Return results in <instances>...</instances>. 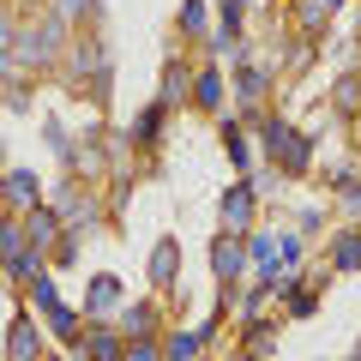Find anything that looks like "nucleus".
I'll use <instances>...</instances> for the list:
<instances>
[{"label":"nucleus","mask_w":361,"mask_h":361,"mask_svg":"<svg viewBox=\"0 0 361 361\" xmlns=\"http://www.w3.org/2000/svg\"><path fill=\"white\" fill-rule=\"evenodd\" d=\"M61 49H66V18L61 13H42L37 25H18L13 66H18V73H37V66H49Z\"/></svg>","instance_id":"obj_1"},{"label":"nucleus","mask_w":361,"mask_h":361,"mask_svg":"<svg viewBox=\"0 0 361 361\" xmlns=\"http://www.w3.org/2000/svg\"><path fill=\"white\" fill-rule=\"evenodd\" d=\"M259 133H265L271 163H283V175H301V169H307V157H313V139H307V133L283 127V121H259Z\"/></svg>","instance_id":"obj_2"},{"label":"nucleus","mask_w":361,"mask_h":361,"mask_svg":"<svg viewBox=\"0 0 361 361\" xmlns=\"http://www.w3.org/2000/svg\"><path fill=\"white\" fill-rule=\"evenodd\" d=\"M25 235H30V247L49 253V259L66 247V223H61V211H54V205H30L25 211Z\"/></svg>","instance_id":"obj_3"},{"label":"nucleus","mask_w":361,"mask_h":361,"mask_svg":"<svg viewBox=\"0 0 361 361\" xmlns=\"http://www.w3.org/2000/svg\"><path fill=\"white\" fill-rule=\"evenodd\" d=\"M30 295H37V307L49 313L54 337H78V313H73V307H66V301H61V289L49 283V271H37V277H30Z\"/></svg>","instance_id":"obj_4"},{"label":"nucleus","mask_w":361,"mask_h":361,"mask_svg":"<svg viewBox=\"0 0 361 361\" xmlns=\"http://www.w3.org/2000/svg\"><path fill=\"white\" fill-rule=\"evenodd\" d=\"M66 61H73V78H78V85H85V73H90V90H97V97L109 90V49H103L97 37H90V42H78V49L66 54Z\"/></svg>","instance_id":"obj_5"},{"label":"nucleus","mask_w":361,"mask_h":361,"mask_svg":"<svg viewBox=\"0 0 361 361\" xmlns=\"http://www.w3.org/2000/svg\"><path fill=\"white\" fill-rule=\"evenodd\" d=\"M61 223L66 229H97V223H103V205H97V199L90 193H78V187H61Z\"/></svg>","instance_id":"obj_6"},{"label":"nucleus","mask_w":361,"mask_h":361,"mask_svg":"<svg viewBox=\"0 0 361 361\" xmlns=\"http://www.w3.org/2000/svg\"><path fill=\"white\" fill-rule=\"evenodd\" d=\"M211 271H217V283H235L247 271V247L241 235H217V247H211Z\"/></svg>","instance_id":"obj_7"},{"label":"nucleus","mask_w":361,"mask_h":361,"mask_svg":"<svg viewBox=\"0 0 361 361\" xmlns=\"http://www.w3.org/2000/svg\"><path fill=\"white\" fill-rule=\"evenodd\" d=\"M6 355H13V361H37L42 355V331H37L30 313H18V319L6 325Z\"/></svg>","instance_id":"obj_8"},{"label":"nucleus","mask_w":361,"mask_h":361,"mask_svg":"<svg viewBox=\"0 0 361 361\" xmlns=\"http://www.w3.org/2000/svg\"><path fill=\"white\" fill-rule=\"evenodd\" d=\"M73 343H78V361H121V355H127L121 331H103V325L85 331V337H73Z\"/></svg>","instance_id":"obj_9"},{"label":"nucleus","mask_w":361,"mask_h":361,"mask_svg":"<svg viewBox=\"0 0 361 361\" xmlns=\"http://www.w3.org/2000/svg\"><path fill=\"white\" fill-rule=\"evenodd\" d=\"M247 223H253V187H229V199H223V235H247Z\"/></svg>","instance_id":"obj_10"},{"label":"nucleus","mask_w":361,"mask_h":361,"mask_svg":"<svg viewBox=\"0 0 361 361\" xmlns=\"http://www.w3.org/2000/svg\"><path fill=\"white\" fill-rule=\"evenodd\" d=\"M0 199H6V205H18V211H30V205H42V187H37V175H30V169H13V175L0 180Z\"/></svg>","instance_id":"obj_11"},{"label":"nucleus","mask_w":361,"mask_h":361,"mask_svg":"<svg viewBox=\"0 0 361 361\" xmlns=\"http://www.w3.org/2000/svg\"><path fill=\"white\" fill-rule=\"evenodd\" d=\"M115 301H121V283H115V277H90V283H85V313H90V319L115 313Z\"/></svg>","instance_id":"obj_12"},{"label":"nucleus","mask_w":361,"mask_h":361,"mask_svg":"<svg viewBox=\"0 0 361 361\" xmlns=\"http://www.w3.org/2000/svg\"><path fill=\"white\" fill-rule=\"evenodd\" d=\"M175 271H180V247L175 241H157L151 247V283L169 289V283H175Z\"/></svg>","instance_id":"obj_13"},{"label":"nucleus","mask_w":361,"mask_h":361,"mask_svg":"<svg viewBox=\"0 0 361 361\" xmlns=\"http://www.w3.org/2000/svg\"><path fill=\"white\" fill-rule=\"evenodd\" d=\"M163 115H169V103H163V97H157V103L145 109L139 121H133V133H127V145H151L157 133H163Z\"/></svg>","instance_id":"obj_14"},{"label":"nucleus","mask_w":361,"mask_h":361,"mask_svg":"<svg viewBox=\"0 0 361 361\" xmlns=\"http://www.w3.org/2000/svg\"><path fill=\"white\" fill-rule=\"evenodd\" d=\"M199 343H205V331H169L163 337V361H193Z\"/></svg>","instance_id":"obj_15"},{"label":"nucleus","mask_w":361,"mask_h":361,"mask_svg":"<svg viewBox=\"0 0 361 361\" xmlns=\"http://www.w3.org/2000/svg\"><path fill=\"white\" fill-rule=\"evenodd\" d=\"M187 90H193V73H187V66H180V61H169V66H163V103L175 109L180 97H187Z\"/></svg>","instance_id":"obj_16"},{"label":"nucleus","mask_w":361,"mask_h":361,"mask_svg":"<svg viewBox=\"0 0 361 361\" xmlns=\"http://www.w3.org/2000/svg\"><path fill=\"white\" fill-rule=\"evenodd\" d=\"M235 78H241V103H247V109H253L259 97H265V85H271L265 66H247V61H235Z\"/></svg>","instance_id":"obj_17"},{"label":"nucleus","mask_w":361,"mask_h":361,"mask_svg":"<svg viewBox=\"0 0 361 361\" xmlns=\"http://www.w3.org/2000/svg\"><path fill=\"white\" fill-rule=\"evenodd\" d=\"M193 103L199 109H217L223 103V73H217V66H205V73L193 78Z\"/></svg>","instance_id":"obj_18"},{"label":"nucleus","mask_w":361,"mask_h":361,"mask_svg":"<svg viewBox=\"0 0 361 361\" xmlns=\"http://www.w3.org/2000/svg\"><path fill=\"white\" fill-rule=\"evenodd\" d=\"M331 265H337V271H361V235H337Z\"/></svg>","instance_id":"obj_19"},{"label":"nucleus","mask_w":361,"mask_h":361,"mask_svg":"<svg viewBox=\"0 0 361 361\" xmlns=\"http://www.w3.org/2000/svg\"><path fill=\"white\" fill-rule=\"evenodd\" d=\"M121 331L127 337H157V313L151 307H127L121 313Z\"/></svg>","instance_id":"obj_20"},{"label":"nucleus","mask_w":361,"mask_h":361,"mask_svg":"<svg viewBox=\"0 0 361 361\" xmlns=\"http://www.w3.org/2000/svg\"><path fill=\"white\" fill-rule=\"evenodd\" d=\"M223 151H229V163H235V169H247V163H253V151H247V133L235 127V121L223 127Z\"/></svg>","instance_id":"obj_21"},{"label":"nucleus","mask_w":361,"mask_h":361,"mask_svg":"<svg viewBox=\"0 0 361 361\" xmlns=\"http://www.w3.org/2000/svg\"><path fill=\"white\" fill-rule=\"evenodd\" d=\"M331 103L343 109V115H355V109H361V78H337V90H331Z\"/></svg>","instance_id":"obj_22"},{"label":"nucleus","mask_w":361,"mask_h":361,"mask_svg":"<svg viewBox=\"0 0 361 361\" xmlns=\"http://www.w3.org/2000/svg\"><path fill=\"white\" fill-rule=\"evenodd\" d=\"M121 361H163V343L157 337H127V355Z\"/></svg>","instance_id":"obj_23"},{"label":"nucleus","mask_w":361,"mask_h":361,"mask_svg":"<svg viewBox=\"0 0 361 361\" xmlns=\"http://www.w3.org/2000/svg\"><path fill=\"white\" fill-rule=\"evenodd\" d=\"M54 13H61L66 25H78V18H97V0H54Z\"/></svg>","instance_id":"obj_24"},{"label":"nucleus","mask_w":361,"mask_h":361,"mask_svg":"<svg viewBox=\"0 0 361 361\" xmlns=\"http://www.w3.org/2000/svg\"><path fill=\"white\" fill-rule=\"evenodd\" d=\"M271 349V325H253V331H247V355H265Z\"/></svg>","instance_id":"obj_25"},{"label":"nucleus","mask_w":361,"mask_h":361,"mask_svg":"<svg viewBox=\"0 0 361 361\" xmlns=\"http://www.w3.org/2000/svg\"><path fill=\"white\" fill-rule=\"evenodd\" d=\"M13 42H18V25H13V18H0V54H6V61H13Z\"/></svg>","instance_id":"obj_26"},{"label":"nucleus","mask_w":361,"mask_h":361,"mask_svg":"<svg viewBox=\"0 0 361 361\" xmlns=\"http://www.w3.org/2000/svg\"><path fill=\"white\" fill-rule=\"evenodd\" d=\"M180 25H187V30H205V6H199V0H187V13H180Z\"/></svg>","instance_id":"obj_27"},{"label":"nucleus","mask_w":361,"mask_h":361,"mask_svg":"<svg viewBox=\"0 0 361 361\" xmlns=\"http://www.w3.org/2000/svg\"><path fill=\"white\" fill-rule=\"evenodd\" d=\"M0 223H6V199H0Z\"/></svg>","instance_id":"obj_28"},{"label":"nucleus","mask_w":361,"mask_h":361,"mask_svg":"<svg viewBox=\"0 0 361 361\" xmlns=\"http://www.w3.org/2000/svg\"><path fill=\"white\" fill-rule=\"evenodd\" d=\"M355 361H361V355H355Z\"/></svg>","instance_id":"obj_29"}]
</instances>
